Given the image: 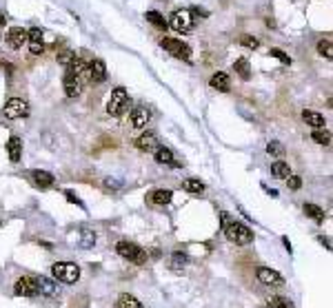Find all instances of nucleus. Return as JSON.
<instances>
[{"label": "nucleus", "mask_w": 333, "mask_h": 308, "mask_svg": "<svg viewBox=\"0 0 333 308\" xmlns=\"http://www.w3.org/2000/svg\"><path fill=\"white\" fill-rule=\"evenodd\" d=\"M7 42H9L11 49H20L25 42H29L27 29H22V27H11L9 33H7Z\"/></svg>", "instance_id": "f8f14e48"}, {"label": "nucleus", "mask_w": 333, "mask_h": 308, "mask_svg": "<svg viewBox=\"0 0 333 308\" xmlns=\"http://www.w3.org/2000/svg\"><path fill=\"white\" fill-rule=\"evenodd\" d=\"M182 189L189 191V193H193V195H200V193L204 191V184L200 182V180H196V177H189V180L182 182Z\"/></svg>", "instance_id": "cd10ccee"}, {"label": "nucleus", "mask_w": 333, "mask_h": 308, "mask_svg": "<svg viewBox=\"0 0 333 308\" xmlns=\"http://www.w3.org/2000/svg\"><path fill=\"white\" fill-rule=\"evenodd\" d=\"M233 69H236V74L242 78V80H249L251 78V65H249L247 58H238L236 63H233Z\"/></svg>", "instance_id": "a878e982"}, {"label": "nucleus", "mask_w": 333, "mask_h": 308, "mask_svg": "<svg viewBox=\"0 0 333 308\" xmlns=\"http://www.w3.org/2000/svg\"><path fill=\"white\" fill-rule=\"evenodd\" d=\"M155 162H158V164L174 166V169H178V162L174 158V153H171V149H166V147H158V149H155Z\"/></svg>", "instance_id": "2eb2a0df"}, {"label": "nucleus", "mask_w": 333, "mask_h": 308, "mask_svg": "<svg viewBox=\"0 0 333 308\" xmlns=\"http://www.w3.org/2000/svg\"><path fill=\"white\" fill-rule=\"evenodd\" d=\"M166 25H169L171 29H176L178 33H189L193 29V16L189 9H180L171 16V20L166 22Z\"/></svg>", "instance_id": "423d86ee"}, {"label": "nucleus", "mask_w": 333, "mask_h": 308, "mask_svg": "<svg viewBox=\"0 0 333 308\" xmlns=\"http://www.w3.org/2000/svg\"><path fill=\"white\" fill-rule=\"evenodd\" d=\"M187 262H189L187 253H182V251H176V253H171V257H169V271L180 273L182 268L187 266Z\"/></svg>", "instance_id": "aec40b11"}, {"label": "nucleus", "mask_w": 333, "mask_h": 308, "mask_svg": "<svg viewBox=\"0 0 333 308\" xmlns=\"http://www.w3.org/2000/svg\"><path fill=\"white\" fill-rule=\"evenodd\" d=\"M287 182H289V189H291V191H298V189L302 187V177L300 175H289Z\"/></svg>", "instance_id": "4c0bfd02"}, {"label": "nucleus", "mask_w": 333, "mask_h": 308, "mask_svg": "<svg viewBox=\"0 0 333 308\" xmlns=\"http://www.w3.org/2000/svg\"><path fill=\"white\" fill-rule=\"evenodd\" d=\"M116 308H142V304L136 297H133V295L122 293L120 297H118V301H116Z\"/></svg>", "instance_id": "bb28decb"}, {"label": "nucleus", "mask_w": 333, "mask_h": 308, "mask_svg": "<svg viewBox=\"0 0 333 308\" xmlns=\"http://www.w3.org/2000/svg\"><path fill=\"white\" fill-rule=\"evenodd\" d=\"M63 87H65V93L69 98H76V96H80V91H82V82H80V76L74 74L71 69H67L65 71V78H63Z\"/></svg>", "instance_id": "9d476101"}, {"label": "nucleus", "mask_w": 333, "mask_h": 308, "mask_svg": "<svg viewBox=\"0 0 333 308\" xmlns=\"http://www.w3.org/2000/svg\"><path fill=\"white\" fill-rule=\"evenodd\" d=\"M27 38H29V42H42L44 40V31L40 27H33V29L27 31Z\"/></svg>", "instance_id": "f704fd0d"}, {"label": "nucleus", "mask_w": 333, "mask_h": 308, "mask_svg": "<svg viewBox=\"0 0 333 308\" xmlns=\"http://www.w3.org/2000/svg\"><path fill=\"white\" fill-rule=\"evenodd\" d=\"M104 184H107L109 189H118V187H120L118 180H111V177H109V180H104Z\"/></svg>", "instance_id": "79ce46f5"}, {"label": "nucleus", "mask_w": 333, "mask_h": 308, "mask_svg": "<svg viewBox=\"0 0 333 308\" xmlns=\"http://www.w3.org/2000/svg\"><path fill=\"white\" fill-rule=\"evenodd\" d=\"M302 120L307 122L309 127H313V129H322V127H324V115L318 113V111L304 109V111H302Z\"/></svg>", "instance_id": "6ab92c4d"}, {"label": "nucleus", "mask_w": 333, "mask_h": 308, "mask_svg": "<svg viewBox=\"0 0 333 308\" xmlns=\"http://www.w3.org/2000/svg\"><path fill=\"white\" fill-rule=\"evenodd\" d=\"M14 295H16V297H33V295H38L36 277H33V275L18 277V279H16V284H14Z\"/></svg>", "instance_id": "6e6552de"}, {"label": "nucleus", "mask_w": 333, "mask_h": 308, "mask_svg": "<svg viewBox=\"0 0 333 308\" xmlns=\"http://www.w3.org/2000/svg\"><path fill=\"white\" fill-rule=\"evenodd\" d=\"M74 58H76V53L71 51V49H63V51H58V55H56V60H58L60 65H65V67L69 65Z\"/></svg>", "instance_id": "473e14b6"}, {"label": "nucleus", "mask_w": 333, "mask_h": 308, "mask_svg": "<svg viewBox=\"0 0 333 308\" xmlns=\"http://www.w3.org/2000/svg\"><path fill=\"white\" fill-rule=\"evenodd\" d=\"M318 239H320V244H322V246H324V249H326V251H331V239H329V237H326V235H320V237H318Z\"/></svg>", "instance_id": "a19ab883"}, {"label": "nucleus", "mask_w": 333, "mask_h": 308, "mask_svg": "<svg viewBox=\"0 0 333 308\" xmlns=\"http://www.w3.org/2000/svg\"><path fill=\"white\" fill-rule=\"evenodd\" d=\"M271 55L280 60L282 65H291V58H289V55H287L285 51H282V49H271Z\"/></svg>", "instance_id": "c9c22d12"}, {"label": "nucleus", "mask_w": 333, "mask_h": 308, "mask_svg": "<svg viewBox=\"0 0 333 308\" xmlns=\"http://www.w3.org/2000/svg\"><path fill=\"white\" fill-rule=\"evenodd\" d=\"M116 251H118V255L122 260L131 262V264H144L147 262V251L140 249L138 244L129 242V239H122V242L116 244Z\"/></svg>", "instance_id": "7ed1b4c3"}, {"label": "nucleus", "mask_w": 333, "mask_h": 308, "mask_svg": "<svg viewBox=\"0 0 333 308\" xmlns=\"http://www.w3.org/2000/svg\"><path fill=\"white\" fill-rule=\"evenodd\" d=\"M78 244H80L82 249H93V246H96V233L87 226L80 228V239H78Z\"/></svg>", "instance_id": "393cba45"}, {"label": "nucleus", "mask_w": 333, "mask_h": 308, "mask_svg": "<svg viewBox=\"0 0 333 308\" xmlns=\"http://www.w3.org/2000/svg\"><path fill=\"white\" fill-rule=\"evenodd\" d=\"M318 51L324 55L326 60H331L333 58V44H331V38H324V40H320L318 42Z\"/></svg>", "instance_id": "2f4dec72"}, {"label": "nucleus", "mask_w": 333, "mask_h": 308, "mask_svg": "<svg viewBox=\"0 0 333 308\" xmlns=\"http://www.w3.org/2000/svg\"><path fill=\"white\" fill-rule=\"evenodd\" d=\"M209 85L213 87L215 91H222V93H227V91H229V89H231L229 76H227V74H222V71H218V74H213V76H211Z\"/></svg>", "instance_id": "dca6fc26"}, {"label": "nucleus", "mask_w": 333, "mask_h": 308, "mask_svg": "<svg viewBox=\"0 0 333 308\" xmlns=\"http://www.w3.org/2000/svg\"><path fill=\"white\" fill-rule=\"evenodd\" d=\"M51 275L63 284H76L80 279V266L74 262H56L51 266Z\"/></svg>", "instance_id": "f03ea898"}, {"label": "nucleus", "mask_w": 333, "mask_h": 308, "mask_svg": "<svg viewBox=\"0 0 333 308\" xmlns=\"http://www.w3.org/2000/svg\"><path fill=\"white\" fill-rule=\"evenodd\" d=\"M266 153L273 155V158H282V155H285V147H282V142H278V140H271V142L266 144Z\"/></svg>", "instance_id": "7c9ffc66"}, {"label": "nucleus", "mask_w": 333, "mask_h": 308, "mask_svg": "<svg viewBox=\"0 0 333 308\" xmlns=\"http://www.w3.org/2000/svg\"><path fill=\"white\" fill-rule=\"evenodd\" d=\"M240 42L244 44V47H249V49H258V38L255 36H240Z\"/></svg>", "instance_id": "e433bc0d"}, {"label": "nucleus", "mask_w": 333, "mask_h": 308, "mask_svg": "<svg viewBox=\"0 0 333 308\" xmlns=\"http://www.w3.org/2000/svg\"><path fill=\"white\" fill-rule=\"evenodd\" d=\"M31 177H33V184L36 187H40V189H49L53 184V175L51 173H47V171H31Z\"/></svg>", "instance_id": "4be33fe9"}, {"label": "nucleus", "mask_w": 333, "mask_h": 308, "mask_svg": "<svg viewBox=\"0 0 333 308\" xmlns=\"http://www.w3.org/2000/svg\"><path fill=\"white\" fill-rule=\"evenodd\" d=\"M160 44H162L164 51L174 53L176 58L185 60V63H191V49H189L185 42L176 40V38H162V40H160Z\"/></svg>", "instance_id": "0eeeda50"}, {"label": "nucleus", "mask_w": 333, "mask_h": 308, "mask_svg": "<svg viewBox=\"0 0 333 308\" xmlns=\"http://www.w3.org/2000/svg\"><path fill=\"white\" fill-rule=\"evenodd\" d=\"M144 18H147V22H151L153 27H158V29H166V27H169V25H166V20L158 14V11H147Z\"/></svg>", "instance_id": "c756f323"}, {"label": "nucleus", "mask_w": 333, "mask_h": 308, "mask_svg": "<svg viewBox=\"0 0 333 308\" xmlns=\"http://www.w3.org/2000/svg\"><path fill=\"white\" fill-rule=\"evenodd\" d=\"M149 120H151V113H149V109H144V106H138V109L131 113V125L136 129H144Z\"/></svg>", "instance_id": "f3484780"}, {"label": "nucleus", "mask_w": 333, "mask_h": 308, "mask_svg": "<svg viewBox=\"0 0 333 308\" xmlns=\"http://www.w3.org/2000/svg\"><path fill=\"white\" fill-rule=\"evenodd\" d=\"M304 213H307V215H309L315 224H322V222H324V209H320L318 204L307 202V204H304Z\"/></svg>", "instance_id": "b1692460"}, {"label": "nucleus", "mask_w": 333, "mask_h": 308, "mask_svg": "<svg viewBox=\"0 0 333 308\" xmlns=\"http://www.w3.org/2000/svg\"><path fill=\"white\" fill-rule=\"evenodd\" d=\"M0 25H7V18H5L3 14H0Z\"/></svg>", "instance_id": "37998d69"}, {"label": "nucleus", "mask_w": 333, "mask_h": 308, "mask_svg": "<svg viewBox=\"0 0 333 308\" xmlns=\"http://www.w3.org/2000/svg\"><path fill=\"white\" fill-rule=\"evenodd\" d=\"M89 76H91L93 82H104L107 80V65H104V60L93 58L91 65H89Z\"/></svg>", "instance_id": "ddd939ff"}, {"label": "nucleus", "mask_w": 333, "mask_h": 308, "mask_svg": "<svg viewBox=\"0 0 333 308\" xmlns=\"http://www.w3.org/2000/svg\"><path fill=\"white\" fill-rule=\"evenodd\" d=\"M29 51L33 55H40L44 51V42H29Z\"/></svg>", "instance_id": "ea45409f"}, {"label": "nucleus", "mask_w": 333, "mask_h": 308, "mask_svg": "<svg viewBox=\"0 0 333 308\" xmlns=\"http://www.w3.org/2000/svg\"><path fill=\"white\" fill-rule=\"evenodd\" d=\"M255 277H258L260 284H264V286H280L285 279L282 275L275 271V268H269V266H260L258 271H255Z\"/></svg>", "instance_id": "1a4fd4ad"}, {"label": "nucleus", "mask_w": 333, "mask_h": 308, "mask_svg": "<svg viewBox=\"0 0 333 308\" xmlns=\"http://www.w3.org/2000/svg\"><path fill=\"white\" fill-rule=\"evenodd\" d=\"M36 286H38V293H42V295H47V297H51V295H56V282L53 279H49V277H44V275H38L36 277Z\"/></svg>", "instance_id": "a211bd4d"}, {"label": "nucleus", "mask_w": 333, "mask_h": 308, "mask_svg": "<svg viewBox=\"0 0 333 308\" xmlns=\"http://www.w3.org/2000/svg\"><path fill=\"white\" fill-rule=\"evenodd\" d=\"M127 102H129V93H127L125 87H116L114 91H111V98L107 102V113L111 117H118L122 111H125Z\"/></svg>", "instance_id": "20e7f679"}, {"label": "nucleus", "mask_w": 333, "mask_h": 308, "mask_svg": "<svg viewBox=\"0 0 333 308\" xmlns=\"http://www.w3.org/2000/svg\"><path fill=\"white\" fill-rule=\"evenodd\" d=\"M171 198H174V193L166 191V189H155V191H151L147 195V202H151L155 206H164L171 202Z\"/></svg>", "instance_id": "4468645a"}, {"label": "nucleus", "mask_w": 333, "mask_h": 308, "mask_svg": "<svg viewBox=\"0 0 333 308\" xmlns=\"http://www.w3.org/2000/svg\"><path fill=\"white\" fill-rule=\"evenodd\" d=\"M65 198L69 200L71 204H76V206H80V209H85V202H82V200L78 198V195H76L74 191H65Z\"/></svg>", "instance_id": "58836bf2"}, {"label": "nucleus", "mask_w": 333, "mask_h": 308, "mask_svg": "<svg viewBox=\"0 0 333 308\" xmlns=\"http://www.w3.org/2000/svg\"><path fill=\"white\" fill-rule=\"evenodd\" d=\"M0 228H3V215H0Z\"/></svg>", "instance_id": "c03bdc74"}, {"label": "nucleus", "mask_w": 333, "mask_h": 308, "mask_svg": "<svg viewBox=\"0 0 333 308\" xmlns=\"http://www.w3.org/2000/svg\"><path fill=\"white\" fill-rule=\"evenodd\" d=\"M7 153H9V160L11 162H20V155H22V140L20 138H9L7 142Z\"/></svg>", "instance_id": "412c9836"}, {"label": "nucleus", "mask_w": 333, "mask_h": 308, "mask_svg": "<svg viewBox=\"0 0 333 308\" xmlns=\"http://www.w3.org/2000/svg\"><path fill=\"white\" fill-rule=\"evenodd\" d=\"M3 115L7 120H18V117H27L29 115V102L22 98H11L7 100V104L3 106Z\"/></svg>", "instance_id": "39448f33"}, {"label": "nucleus", "mask_w": 333, "mask_h": 308, "mask_svg": "<svg viewBox=\"0 0 333 308\" xmlns=\"http://www.w3.org/2000/svg\"><path fill=\"white\" fill-rule=\"evenodd\" d=\"M313 140L322 147H329L331 144V133L329 131H313Z\"/></svg>", "instance_id": "72a5a7b5"}, {"label": "nucleus", "mask_w": 333, "mask_h": 308, "mask_svg": "<svg viewBox=\"0 0 333 308\" xmlns=\"http://www.w3.org/2000/svg\"><path fill=\"white\" fill-rule=\"evenodd\" d=\"M266 308H293V304L282 295H273V297L266 299Z\"/></svg>", "instance_id": "c85d7f7f"}, {"label": "nucleus", "mask_w": 333, "mask_h": 308, "mask_svg": "<svg viewBox=\"0 0 333 308\" xmlns=\"http://www.w3.org/2000/svg\"><path fill=\"white\" fill-rule=\"evenodd\" d=\"M136 147L140 149V151H144V153H155V149L160 147V144H158V136H155L153 131H144L142 136L136 140Z\"/></svg>", "instance_id": "9b49d317"}, {"label": "nucleus", "mask_w": 333, "mask_h": 308, "mask_svg": "<svg viewBox=\"0 0 333 308\" xmlns=\"http://www.w3.org/2000/svg\"><path fill=\"white\" fill-rule=\"evenodd\" d=\"M271 175L278 177V180H287V177L291 175V166H289L287 162L278 160L275 164H271Z\"/></svg>", "instance_id": "5701e85b"}, {"label": "nucleus", "mask_w": 333, "mask_h": 308, "mask_svg": "<svg viewBox=\"0 0 333 308\" xmlns=\"http://www.w3.org/2000/svg\"><path fill=\"white\" fill-rule=\"evenodd\" d=\"M222 228H225V235L229 237V242L238 244V246H247L253 242V231L236 220H229Z\"/></svg>", "instance_id": "f257e3e1"}]
</instances>
